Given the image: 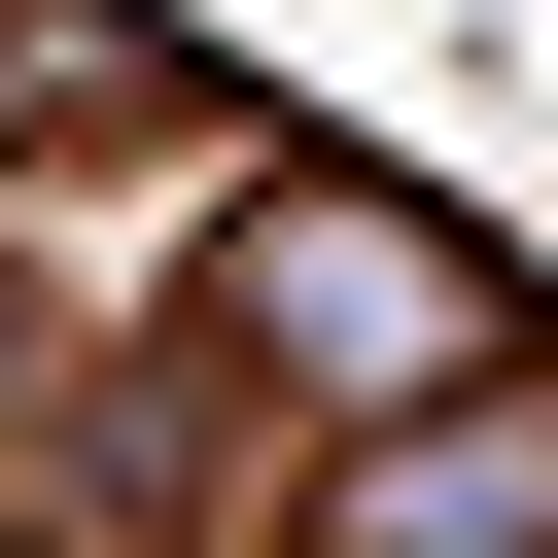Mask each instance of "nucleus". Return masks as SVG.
Masks as SVG:
<instances>
[{"instance_id":"f257e3e1","label":"nucleus","mask_w":558,"mask_h":558,"mask_svg":"<svg viewBox=\"0 0 558 558\" xmlns=\"http://www.w3.org/2000/svg\"><path fill=\"white\" fill-rule=\"evenodd\" d=\"M244 279H314V349H349V384H418V349H453V244H418V209H244Z\"/></svg>"}]
</instances>
